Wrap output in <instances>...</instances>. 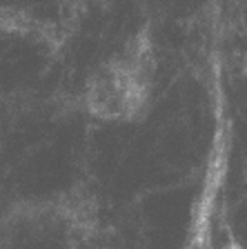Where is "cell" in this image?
Returning <instances> with one entry per match:
<instances>
[{"label": "cell", "instance_id": "1", "mask_svg": "<svg viewBox=\"0 0 247 249\" xmlns=\"http://www.w3.org/2000/svg\"><path fill=\"white\" fill-rule=\"evenodd\" d=\"M154 78V47L147 31L129 40L127 49L94 73L89 85V107L109 120L140 118L150 105Z\"/></svg>", "mask_w": 247, "mask_h": 249}]
</instances>
